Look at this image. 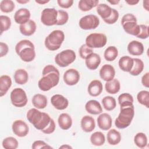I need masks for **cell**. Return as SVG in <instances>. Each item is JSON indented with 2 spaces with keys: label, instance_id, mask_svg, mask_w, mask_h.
<instances>
[{
  "label": "cell",
  "instance_id": "obj_48",
  "mask_svg": "<svg viewBox=\"0 0 149 149\" xmlns=\"http://www.w3.org/2000/svg\"><path fill=\"white\" fill-rule=\"evenodd\" d=\"M56 128V125H55V123L54 120V119H52L51 118V121L49 124L48 125V126L44 129V130H42L41 132L44 133V134H51L52 133Z\"/></svg>",
  "mask_w": 149,
  "mask_h": 149
},
{
  "label": "cell",
  "instance_id": "obj_17",
  "mask_svg": "<svg viewBox=\"0 0 149 149\" xmlns=\"http://www.w3.org/2000/svg\"><path fill=\"white\" fill-rule=\"evenodd\" d=\"M30 16L31 14L29 9L27 8H20L15 12L14 19L16 23L22 25L30 20Z\"/></svg>",
  "mask_w": 149,
  "mask_h": 149
},
{
  "label": "cell",
  "instance_id": "obj_30",
  "mask_svg": "<svg viewBox=\"0 0 149 149\" xmlns=\"http://www.w3.org/2000/svg\"><path fill=\"white\" fill-rule=\"evenodd\" d=\"M106 91L111 94H115L118 93L120 88V84L117 79H113L112 80L106 81L105 84Z\"/></svg>",
  "mask_w": 149,
  "mask_h": 149
},
{
  "label": "cell",
  "instance_id": "obj_9",
  "mask_svg": "<svg viewBox=\"0 0 149 149\" xmlns=\"http://www.w3.org/2000/svg\"><path fill=\"white\" fill-rule=\"evenodd\" d=\"M10 101L13 105L22 108L26 105L28 99L26 91L21 88H15L10 93Z\"/></svg>",
  "mask_w": 149,
  "mask_h": 149
},
{
  "label": "cell",
  "instance_id": "obj_8",
  "mask_svg": "<svg viewBox=\"0 0 149 149\" xmlns=\"http://www.w3.org/2000/svg\"><path fill=\"white\" fill-rule=\"evenodd\" d=\"M107 42V37L103 33H94L89 34L86 38V44L91 48L104 47Z\"/></svg>",
  "mask_w": 149,
  "mask_h": 149
},
{
  "label": "cell",
  "instance_id": "obj_5",
  "mask_svg": "<svg viewBox=\"0 0 149 149\" xmlns=\"http://www.w3.org/2000/svg\"><path fill=\"white\" fill-rule=\"evenodd\" d=\"M65 40V34L61 30L51 31L45 38L44 44L49 51H54L59 49Z\"/></svg>",
  "mask_w": 149,
  "mask_h": 149
},
{
  "label": "cell",
  "instance_id": "obj_14",
  "mask_svg": "<svg viewBox=\"0 0 149 149\" xmlns=\"http://www.w3.org/2000/svg\"><path fill=\"white\" fill-rule=\"evenodd\" d=\"M51 103L58 110L65 109L69 105V101L63 95L55 94L51 98Z\"/></svg>",
  "mask_w": 149,
  "mask_h": 149
},
{
  "label": "cell",
  "instance_id": "obj_12",
  "mask_svg": "<svg viewBox=\"0 0 149 149\" xmlns=\"http://www.w3.org/2000/svg\"><path fill=\"white\" fill-rule=\"evenodd\" d=\"M13 133L19 137L26 136L29 132V127L27 123L22 120H15L12 125Z\"/></svg>",
  "mask_w": 149,
  "mask_h": 149
},
{
  "label": "cell",
  "instance_id": "obj_49",
  "mask_svg": "<svg viewBox=\"0 0 149 149\" xmlns=\"http://www.w3.org/2000/svg\"><path fill=\"white\" fill-rule=\"evenodd\" d=\"M57 3L58 4L59 6H60L62 8L68 9L72 6L73 3V0H58Z\"/></svg>",
  "mask_w": 149,
  "mask_h": 149
},
{
  "label": "cell",
  "instance_id": "obj_42",
  "mask_svg": "<svg viewBox=\"0 0 149 149\" xmlns=\"http://www.w3.org/2000/svg\"><path fill=\"white\" fill-rule=\"evenodd\" d=\"M1 21V34L3 32L8 30L11 26V20L9 17L5 15L0 16Z\"/></svg>",
  "mask_w": 149,
  "mask_h": 149
},
{
  "label": "cell",
  "instance_id": "obj_16",
  "mask_svg": "<svg viewBox=\"0 0 149 149\" xmlns=\"http://www.w3.org/2000/svg\"><path fill=\"white\" fill-rule=\"evenodd\" d=\"M98 127L102 130H109L112 126V119L111 115L107 113H102L97 118Z\"/></svg>",
  "mask_w": 149,
  "mask_h": 149
},
{
  "label": "cell",
  "instance_id": "obj_53",
  "mask_svg": "<svg viewBox=\"0 0 149 149\" xmlns=\"http://www.w3.org/2000/svg\"><path fill=\"white\" fill-rule=\"evenodd\" d=\"M143 8L147 11H149V1L148 0L143 1Z\"/></svg>",
  "mask_w": 149,
  "mask_h": 149
},
{
  "label": "cell",
  "instance_id": "obj_13",
  "mask_svg": "<svg viewBox=\"0 0 149 149\" xmlns=\"http://www.w3.org/2000/svg\"><path fill=\"white\" fill-rule=\"evenodd\" d=\"M63 81L68 86L76 85L80 80V73L77 70L70 68L66 70L63 76Z\"/></svg>",
  "mask_w": 149,
  "mask_h": 149
},
{
  "label": "cell",
  "instance_id": "obj_11",
  "mask_svg": "<svg viewBox=\"0 0 149 149\" xmlns=\"http://www.w3.org/2000/svg\"><path fill=\"white\" fill-rule=\"evenodd\" d=\"M100 24L99 18L95 15H87L82 17L79 22L80 27L85 30L96 29Z\"/></svg>",
  "mask_w": 149,
  "mask_h": 149
},
{
  "label": "cell",
  "instance_id": "obj_45",
  "mask_svg": "<svg viewBox=\"0 0 149 149\" xmlns=\"http://www.w3.org/2000/svg\"><path fill=\"white\" fill-rule=\"evenodd\" d=\"M119 16V15L118 11L116 9L112 8V12L111 15L109 18L104 20V22L108 24H113L118 21Z\"/></svg>",
  "mask_w": 149,
  "mask_h": 149
},
{
  "label": "cell",
  "instance_id": "obj_25",
  "mask_svg": "<svg viewBox=\"0 0 149 149\" xmlns=\"http://www.w3.org/2000/svg\"><path fill=\"white\" fill-rule=\"evenodd\" d=\"M58 123L61 129L66 130L72 127V119L68 113H62L58 117Z\"/></svg>",
  "mask_w": 149,
  "mask_h": 149
},
{
  "label": "cell",
  "instance_id": "obj_37",
  "mask_svg": "<svg viewBox=\"0 0 149 149\" xmlns=\"http://www.w3.org/2000/svg\"><path fill=\"white\" fill-rule=\"evenodd\" d=\"M147 137L143 132L137 133L134 137V143L135 145L140 148L146 147L147 145Z\"/></svg>",
  "mask_w": 149,
  "mask_h": 149
},
{
  "label": "cell",
  "instance_id": "obj_52",
  "mask_svg": "<svg viewBox=\"0 0 149 149\" xmlns=\"http://www.w3.org/2000/svg\"><path fill=\"white\" fill-rule=\"evenodd\" d=\"M125 2L129 5H135L139 2V0H128V1H125Z\"/></svg>",
  "mask_w": 149,
  "mask_h": 149
},
{
  "label": "cell",
  "instance_id": "obj_46",
  "mask_svg": "<svg viewBox=\"0 0 149 149\" xmlns=\"http://www.w3.org/2000/svg\"><path fill=\"white\" fill-rule=\"evenodd\" d=\"M140 33L136 37L141 39L147 38L148 37V26L145 24H140Z\"/></svg>",
  "mask_w": 149,
  "mask_h": 149
},
{
  "label": "cell",
  "instance_id": "obj_24",
  "mask_svg": "<svg viewBox=\"0 0 149 149\" xmlns=\"http://www.w3.org/2000/svg\"><path fill=\"white\" fill-rule=\"evenodd\" d=\"M12 84L10 77L6 74H3L0 77V97L5 95Z\"/></svg>",
  "mask_w": 149,
  "mask_h": 149
},
{
  "label": "cell",
  "instance_id": "obj_33",
  "mask_svg": "<svg viewBox=\"0 0 149 149\" xmlns=\"http://www.w3.org/2000/svg\"><path fill=\"white\" fill-rule=\"evenodd\" d=\"M120 107H129L133 105V97L127 93H124L120 94L118 98Z\"/></svg>",
  "mask_w": 149,
  "mask_h": 149
},
{
  "label": "cell",
  "instance_id": "obj_4",
  "mask_svg": "<svg viewBox=\"0 0 149 149\" xmlns=\"http://www.w3.org/2000/svg\"><path fill=\"white\" fill-rule=\"evenodd\" d=\"M134 116V105L129 107H120V112L115 121V126L123 129L127 127L132 123Z\"/></svg>",
  "mask_w": 149,
  "mask_h": 149
},
{
  "label": "cell",
  "instance_id": "obj_35",
  "mask_svg": "<svg viewBox=\"0 0 149 149\" xmlns=\"http://www.w3.org/2000/svg\"><path fill=\"white\" fill-rule=\"evenodd\" d=\"M133 66L129 72V73L132 76H136L139 75L143 72L144 68V65L143 61L139 58H133Z\"/></svg>",
  "mask_w": 149,
  "mask_h": 149
},
{
  "label": "cell",
  "instance_id": "obj_6",
  "mask_svg": "<svg viewBox=\"0 0 149 149\" xmlns=\"http://www.w3.org/2000/svg\"><path fill=\"white\" fill-rule=\"evenodd\" d=\"M120 23L126 33L134 36H137L139 34L140 25L137 23L136 16L132 13H127L123 15Z\"/></svg>",
  "mask_w": 149,
  "mask_h": 149
},
{
  "label": "cell",
  "instance_id": "obj_56",
  "mask_svg": "<svg viewBox=\"0 0 149 149\" xmlns=\"http://www.w3.org/2000/svg\"><path fill=\"white\" fill-rule=\"evenodd\" d=\"M29 0H16V2L19 3H21V4H24V3H28L29 2Z\"/></svg>",
  "mask_w": 149,
  "mask_h": 149
},
{
  "label": "cell",
  "instance_id": "obj_43",
  "mask_svg": "<svg viewBox=\"0 0 149 149\" xmlns=\"http://www.w3.org/2000/svg\"><path fill=\"white\" fill-rule=\"evenodd\" d=\"M68 20H69V14L66 11L63 10H58L56 25H58V26L64 25L68 22Z\"/></svg>",
  "mask_w": 149,
  "mask_h": 149
},
{
  "label": "cell",
  "instance_id": "obj_38",
  "mask_svg": "<svg viewBox=\"0 0 149 149\" xmlns=\"http://www.w3.org/2000/svg\"><path fill=\"white\" fill-rule=\"evenodd\" d=\"M102 104L104 109L107 111H112L116 107V100L111 96H105L102 99Z\"/></svg>",
  "mask_w": 149,
  "mask_h": 149
},
{
  "label": "cell",
  "instance_id": "obj_40",
  "mask_svg": "<svg viewBox=\"0 0 149 149\" xmlns=\"http://www.w3.org/2000/svg\"><path fill=\"white\" fill-rule=\"evenodd\" d=\"M137 100L140 104L147 108H149V92L148 91L142 90L139 91L137 94Z\"/></svg>",
  "mask_w": 149,
  "mask_h": 149
},
{
  "label": "cell",
  "instance_id": "obj_55",
  "mask_svg": "<svg viewBox=\"0 0 149 149\" xmlns=\"http://www.w3.org/2000/svg\"><path fill=\"white\" fill-rule=\"evenodd\" d=\"M108 2L112 5H117L118 3H119L120 1L119 0H113V1H108Z\"/></svg>",
  "mask_w": 149,
  "mask_h": 149
},
{
  "label": "cell",
  "instance_id": "obj_10",
  "mask_svg": "<svg viewBox=\"0 0 149 149\" xmlns=\"http://www.w3.org/2000/svg\"><path fill=\"white\" fill-rule=\"evenodd\" d=\"M58 10L55 8H45L41 15V22L47 26H51L56 24Z\"/></svg>",
  "mask_w": 149,
  "mask_h": 149
},
{
  "label": "cell",
  "instance_id": "obj_31",
  "mask_svg": "<svg viewBox=\"0 0 149 149\" xmlns=\"http://www.w3.org/2000/svg\"><path fill=\"white\" fill-rule=\"evenodd\" d=\"M112 12V8L106 3H100L97 6V12L104 20L110 17Z\"/></svg>",
  "mask_w": 149,
  "mask_h": 149
},
{
  "label": "cell",
  "instance_id": "obj_41",
  "mask_svg": "<svg viewBox=\"0 0 149 149\" xmlns=\"http://www.w3.org/2000/svg\"><path fill=\"white\" fill-rule=\"evenodd\" d=\"M15 8V5L12 0H2L0 2V9L3 13H10Z\"/></svg>",
  "mask_w": 149,
  "mask_h": 149
},
{
  "label": "cell",
  "instance_id": "obj_23",
  "mask_svg": "<svg viewBox=\"0 0 149 149\" xmlns=\"http://www.w3.org/2000/svg\"><path fill=\"white\" fill-rule=\"evenodd\" d=\"M80 125L82 130L87 133L91 132L95 127L94 119L89 115H85L82 117L80 121Z\"/></svg>",
  "mask_w": 149,
  "mask_h": 149
},
{
  "label": "cell",
  "instance_id": "obj_51",
  "mask_svg": "<svg viewBox=\"0 0 149 149\" xmlns=\"http://www.w3.org/2000/svg\"><path fill=\"white\" fill-rule=\"evenodd\" d=\"M141 83L143 86L148 88L149 87V73H146L141 77Z\"/></svg>",
  "mask_w": 149,
  "mask_h": 149
},
{
  "label": "cell",
  "instance_id": "obj_26",
  "mask_svg": "<svg viewBox=\"0 0 149 149\" xmlns=\"http://www.w3.org/2000/svg\"><path fill=\"white\" fill-rule=\"evenodd\" d=\"M33 105L37 109H44L48 104L47 98L45 95L41 94H35L31 100Z\"/></svg>",
  "mask_w": 149,
  "mask_h": 149
},
{
  "label": "cell",
  "instance_id": "obj_29",
  "mask_svg": "<svg viewBox=\"0 0 149 149\" xmlns=\"http://www.w3.org/2000/svg\"><path fill=\"white\" fill-rule=\"evenodd\" d=\"M15 82L20 85L26 84L29 80V74L24 69H17L13 75Z\"/></svg>",
  "mask_w": 149,
  "mask_h": 149
},
{
  "label": "cell",
  "instance_id": "obj_20",
  "mask_svg": "<svg viewBox=\"0 0 149 149\" xmlns=\"http://www.w3.org/2000/svg\"><path fill=\"white\" fill-rule=\"evenodd\" d=\"M103 90V86L101 81L99 80H92L88 86L87 91L90 95L97 97L101 94Z\"/></svg>",
  "mask_w": 149,
  "mask_h": 149
},
{
  "label": "cell",
  "instance_id": "obj_54",
  "mask_svg": "<svg viewBox=\"0 0 149 149\" xmlns=\"http://www.w3.org/2000/svg\"><path fill=\"white\" fill-rule=\"evenodd\" d=\"M35 2L37 3L40 4V5H44L45 3H47L49 2V1H41V0H40V1H35Z\"/></svg>",
  "mask_w": 149,
  "mask_h": 149
},
{
  "label": "cell",
  "instance_id": "obj_21",
  "mask_svg": "<svg viewBox=\"0 0 149 149\" xmlns=\"http://www.w3.org/2000/svg\"><path fill=\"white\" fill-rule=\"evenodd\" d=\"M37 25L36 22L33 20H29L25 24L20 25L19 30L22 34L25 36H30L36 31Z\"/></svg>",
  "mask_w": 149,
  "mask_h": 149
},
{
  "label": "cell",
  "instance_id": "obj_34",
  "mask_svg": "<svg viewBox=\"0 0 149 149\" xmlns=\"http://www.w3.org/2000/svg\"><path fill=\"white\" fill-rule=\"evenodd\" d=\"M90 141L95 146H101L105 141V135L101 132H95L90 136Z\"/></svg>",
  "mask_w": 149,
  "mask_h": 149
},
{
  "label": "cell",
  "instance_id": "obj_7",
  "mask_svg": "<svg viewBox=\"0 0 149 149\" xmlns=\"http://www.w3.org/2000/svg\"><path fill=\"white\" fill-rule=\"evenodd\" d=\"M76 58L75 52L72 49H68L57 54L55 56V62L59 66L65 68L72 63Z\"/></svg>",
  "mask_w": 149,
  "mask_h": 149
},
{
  "label": "cell",
  "instance_id": "obj_44",
  "mask_svg": "<svg viewBox=\"0 0 149 149\" xmlns=\"http://www.w3.org/2000/svg\"><path fill=\"white\" fill-rule=\"evenodd\" d=\"M93 52V49L91 48H89L88 46L86 45V44L81 45L79 50V55L81 57V58L83 59H86V58Z\"/></svg>",
  "mask_w": 149,
  "mask_h": 149
},
{
  "label": "cell",
  "instance_id": "obj_32",
  "mask_svg": "<svg viewBox=\"0 0 149 149\" xmlns=\"http://www.w3.org/2000/svg\"><path fill=\"white\" fill-rule=\"evenodd\" d=\"M98 3V0H80L78 3V8L83 12H87L96 7Z\"/></svg>",
  "mask_w": 149,
  "mask_h": 149
},
{
  "label": "cell",
  "instance_id": "obj_15",
  "mask_svg": "<svg viewBox=\"0 0 149 149\" xmlns=\"http://www.w3.org/2000/svg\"><path fill=\"white\" fill-rule=\"evenodd\" d=\"M100 77L105 81H109L114 79L115 70L110 64H105L100 69L99 72Z\"/></svg>",
  "mask_w": 149,
  "mask_h": 149
},
{
  "label": "cell",
  "instance_id": "obj_2",
  "mask_svg": "<svg viewBox=\"0 0 149 149\" xmlns=\"http://www.w3.org/2000/svg\"><path fill=\"white\" fill-rule=\"evenodd\" d=\"M26 117L36 129L41 131L48 126L51 119L48 113L41 112L36 108L30 109L26 113Z\"/></svg>",
  "mask_w": 149,
  "mask_h": 149
},
{
  "label": "cell",
  "instance_id": "obj_39",
  "mask_svg": "<svg viewBox=\"0 0 149 149\" xmlns=\"http://www.w3.org/2000/svg\"><path fill=\"white\" fill-rule=\"evenodd\" d=\"M2 144L3 148L5 149H16L18 147L19 143L16 138L10 136L5 138Z\"/></svg>",
  "mask_w": 149,
  "mask_h": 149
},
{
  "label": "cell",
  "instance_id": "obj_19",
  "mask_svg": "<svg viewBox=\"0 0 149 149\" xmlns=\"http://www.w3.org/2000/svg\"><path fill=\"white\" fill-rule=\"evenodd\" d=\"M86 67L91 70H94L98 68L101 63V57L97 53L93 52L89 55L85 59Z\"/></svg>",
  "mask_w": 149,
  "mask_h": 149
},
{
  "label": "cell",
  "instance_id": "obj_27",
  "mask_svg": "<svg viewBox=\"0 0 149 149\" xmlns=\"http://www.w3.org/2000/svg\"><path fill=\"white\" fill-rule=\"evenodd\" d=\"M134 63L133 58L129 56L121 57L118 62L119 68L123 72H129L132 69Z\"/></svg>",
  "mask_w": 149,
  "mask_h": 149
},
{
  "label": "cell",
  "instance_id": "obj_28",
  "mask_svg": "<svg viewBox=\"0 0 149 149\" xmlns=\"http://www.w3.org/2000/svg\"><path fill=\"white\" fill-rule=\"evenodd\" d=\"M122 139V136L119 132L115 129H110L107 133V140L108 143L111 146L118 144Z\"/></svg>",
  "mask_w": 149,
  "mask_h": 149
},
{
  "label": "cell",
  "instance_id": "obj_1",
  "mask_svg": "<svg viewBox=\"0 0 149 149\" xmlns=\"http://www.w3.org/2000/svg\"><path fill=\"white\" fill-rule=\"evenodd\" d=\"M42 77L38 82L39 88L42 91H47L58 85L60 79L58 69L52 65L45 66L42 71Z\"/></svg>",
  "mask_w": 149,
  "mask_h": 149
},
{
  "label": "cell",
  "instance_id": "obj_50",
  "mask_svg": "<svg viewBox=\"0 0 149 149\" xmlns=\"http://www.w3.org/2000/svg\"><path fill=\"white\" fill-rule=\"evenodd\" d=\"M0 57L2 58L5 56L8 51H9V47L8 45L3 42H0Z\"/></svg>",
  "mask_w": 149,
  "mask_h": 149
},
{
  "label": "cell",
  "instance_id": "obj_22",
  "mask_svg": "<svg viewBox=\"0 0 149 149\" xmlns=\"http://www.w3.org/2000/svg\"><path fill=\"white\" fill-rule=\"evenodd\" d=\"M85 109L91 115H98L102 112V108L100 103L95 100L88 101L85 104Z\"/></svg>",
  "mask_w": 149,
  "mask_h": 149
},
{
  "label": "cell",
  "instance_id": "obj_18",
  "mask_svg": "<svg viewBox=\"0 0 149 149\" xmlns=\"http://www.w3.org/2000/svg\"><path fill=\"white\" fill-rule=\"evenodd\" d=\"M127 49L130 55L140 56L143 54L144 47L141 42L137 40H133L128 44Z\"/></svg>",
  "mask_w": 149,
  "mask_h": 149
},
{
  "label": "cell",
  "instance_id": "obj_36",
  "mask_svg": "<svg viewBox=\"0 0 149 149\" xmlns=\"http://www.w3.org/2000/svg\"><path fill=\"white\" fill-rule=\"evenodd\" d=\"M118 55V50L115 46H109L106 48L104 53V57L107 61H114Z\"/></svg>",
  "mask_w": 149,
  "mask_h": 149
},
{
  "label": "cell",
  "instance_id": "obj_3",
  "mask_svg": "<svg viewBox=\"0 0 149 149\" xmlns=\"http://www.w3.org/2000/svg\"><path fill=\"white\" fill-rule=\"evenodd\" d=\"M15 51L20 59L25 62H30L36 57L34 45L29 40L24 39L19 41L15 46Z\"/></svg>",
  "mask_w": 149,
  "mask_h": 149
},
{
  "label": "cell",
  "instance_id": "obj_57",
  "mask_svg": "<svg viewBox=\"0 0 149 149\" xmlns=\"http://www.w3.org/2000/svg\"><path fill=\"white\" fill-rule=\"evenodd\" d=\"M59 148H67V149H69V148H72V147L71 146H70L69 145H68V144H63V145L61 146V147H59Z\"/></svg>",
  "mask_w": 149,
  "mask_h": 149
},
{
  "label": "cell",
  "instance_id": "obj_47",
  "mask_svg": "<svg viewBox=\"0 0 149 149\" xmlns=\"http://www.w3.org/2000/svg\"><path fill=\"white\" fill-rule=\"evenodd\" d=\"M31 148L33 149L39 148H52V147L47 144L42 140H36L33 142L31 146Z\"/></svg>",
  "mask_w": 149,
  "mask_h": 149
}]
</instances>
